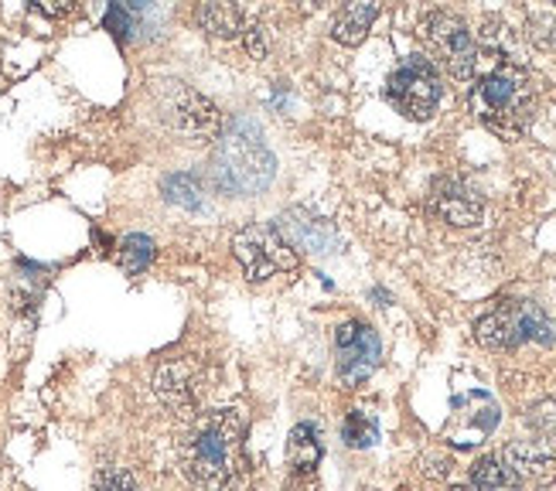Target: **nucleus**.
<instances>
[{"label": "nucleus", "instance_id": "nucleus-1", "mask_svg": "<svg viewBox=\"0 0 556 491\" xmlns=\"http://www.w3.org/2000/svg\"><path fill=\"white\" fill-rule=\"evenodd\" d=\"M243 448V413L226 406L199 416L181 440V468L191 484L219 491L236 478Z\"/></svg>", "mask_w": 556, "mask_h": 491}, {"label": "nucleus", "instance_id": "nucleus-2", "mask_svg": "<svg viewBox=\"0 0 556 491\" xmlns=\"http://www.w3.org/2000/svg\"><path fill=\"white\" fill-rule=\"evenodd\" d=\"M471 79V106L489 127L502 134H519L529 127V119L536 113V92L519 62H505L492 55L489 65L478 62Z\"/></svg>", "mask_w": 556, "mask_h": 491}, {"label": "nucleus", "instance_id": "nucleus-3", "mask_svg": "<svg viewBox=\"0 0 556 491\" xmlns=\"http://www.w3.org/2000/svg\"><path fill=\"white\" fill-rule=\"evenodd\" d=\"M215 181L229 194H256L274 181V154L267 151L253 123L239 119L219 137L215 151Z\"/></svg>", "mask_w": 556, "mask_h": 491}, {"label": "nucleus", "instance_id": "nucleus-4", "mask_svg": "<svg viewBox=\"0 0 556 491\" xmlns=\"http://www.w3.org/2000/svg\"><path fill=\"white\" fill-rule=\"evenodd\" d=\"M475 338L485 349H519L526 341L556 345V317L533 301H502L475 325Z\"/></svg>", "mask_w": 556, "mask_h": 491}, {"label": "nucleus", "instance_id": "nucleus-5", "mask_svg": "<svg viewBox=\"0 0 556 491\" xmlns=\"http://www.w3.org/2000/svg\"><path fill=\"white\" fill-rule=\"evenodd\" d=\"M154 103L161 119L172 127L175 134L188 137V140H215L223 134V116L215 110L212 100H205L202 92H195L188 83H157L154 89Z\"/></svg>", "mask_w": 556, "mask_h": 491}, {"label": "nucleus", "instance_id": "nucleus-6", "mask_svg": "<svg viewBox=\"0 0 556 491\" xmlns=\"http://www.w3.org/2000/svg\"><path fill=\"white\" fill-rule=\"evenodd\" d=\"M420 38L430 52L433 68H444L454 79H471L478 68V45L468 24L451 11H433L420 24Z\"/></svg>", "mask_w": 556, "mask_h": 491}, {"label": "nucleus", "instance_id": "nucleus-7", "mask_svg": "<svg viewBox=\"0 0 556 491\" xmlns=\"http://www.w3.org/2000/svg\"><path fill=\"white\" fill-rule=\"evenodd\" d=\"M232 253L250 280H267L274 274H294L301 263L298 253L290 250V242L280 236V229L267 223H250L239 229L232 236Z\"/></svg>", "mask_w": 556, "mask_h": 491}, {"label": "nucleus", "instance_id": "nucleus-8", "mask_svg": "<svg viewBox=\"0 0 556 491\" xmlns=\"http://www.w3.org/2000/svg\"><path fill=\"white\" fill-rule=\"evenodd\" d=\"M386 100L406 119H430L441 106V76L430 59L409 55L386 83Z\"/></svg>", "mask_w": 556, "mask_h": 491}, {"label": "nucleus", "instance_id": "nucleus-9", "mask_svg": "<svg viewBox=\"0 0 556 491\" xmlns=\"http://www.w3.org/2000/svg\"><path fill=\"white\" fill-rule=\"evenodd\" d=\"M334 349H338V376L345 386H362L382 358V341L379 335L362 325V322H345L334 335Z\"/></svg>", "mask_w": 556, "mask_h": 491}, {"label": "nucleus", "instance_id": "nucleus-10", "mask_svg": "<svg viewBox=\"0 0 556 491\" xmlns=\"http://www.w3.org/2000/svg\"><path fill=\"white\" fill-rule=\"evenodd\" d=\"M502 464L516 475L519 484H546L556 478V440L533 437V440H516L502 454Z\"/></svg>", "mask_w": 556, "mask_h": 491}, {"label": "nucleus", "instance_id": "nucleus-11", "mask_svg": "<svg viewBox=\"0 0 556 491\" xmlns=\"http://www.w3.org/2000/svg\"><path fill=\"white\" fill-rule=\"evenodd\" d=\"M154 392L161 396L164 406L172 410H191L202 396V368L191 358H172L157 368L154 376Z\"/></svg>", "mask_w": 556, "mask_h": 491}, {"label": "nucleus", "instance_id": "nucleus-12", "mask_svg": "<svg viewBox=\"0 0 556 491\" xmlns=\"http://www.w3.org/2000/svg\"><path fill=\"white\" fill-rule=\"evenodd\" d=\"M430 212L444 218L447 226H478L481 215H485V202H481V194H475L465 181H454V178H444L438 181L430 194Z\"/></svg>", "mask_w": 556, "mask_h": 491}, {"label": "nucleus", "instance_id": "nucleus-13", "mask_svg": "<svg viewBox=\"0 0 556 491\" xmlns=\"http://www.w3.org/2000/svg\"><path fill=\"white\" fill-rule=\"evenodd\" d=\"M277 229L290 242V250H307V253H334L338 250V232L325 223V218H314L301 209L283 212Z\"/></svg>", "mask_w": 556, "mask_h": 491}, {"label": "nucleus", "instance_id": "nucleus-14", "mask_svg": "<svg viewBox=\"0 0 556 491\" xmlns=\"http://www.w3.org/2000/svg\"><path fill=\"white\" fill-rule=\"evenodd\" d=\"M376 17H379L376 4H345L342 11H338L334 24H331V35H334V41H342V45H362Z\"/></svg>", "mask_w": 556, "mask_h": 491}, {"label": "nucleus", "instance_id": "nucleus-15", "mask_svg": "<svg viewBox=\"0 0 556 491\" xmlns=\"http://www.w3.org/2000/svg\"><path fill=\"white\" fill-rule=\"evenodd\" d=\"M202 32L215 35V38H236L243 35V11L236 4H199L195 11Z\"/></svg>", "mask_w": 556, "mask_h": 491}, {"label": "nucleus", "instance_id": "nucleus-16", "mask_svg": "<svg viewBox=\"0 0 556 491\" xmlns=\"http://www.w3.org/2000/svg\"><path fill=\"white\" fill-rule=\"evenodd\" d=\"M471 484L481 488V491H522V484L516 481V475H513L509 468H505L502 457H495V454L475 461V468H471Z\"/></svg>", "mask_w": 556, "mask_h": 491}, {"label": "nucleus", "instance_id": "nucleus-17", "mask_svg": "<svg viewBox=\"0 0 556 491\" xmlns=\"http://www.w3.org/2000/svg\"><path fill=\"white\" fill-rule=\"evenodd\" d=\"M290 461H294L298 471H314L321 461V437L314 430V424H298L290 433Z\"/></svg>", "mask_w": 556, "mask_h": 491}, {"label": "nucleus", "instance_id": "nucleus-18", "mask_svg": "<svg viewBox=\"0 0 556 491\" xmlns=\"http://www.w3.org/2000/svg\"><path fill=\"white\" fill-rule=\"evenodd\" d=\"M116 256H119V266H124L130 277H137L154 260V239L143 236V232H134V236H127L124 242H119V253Z\"/></svg>", "mask_w": 556, "mask_h": 491}, {"label": "nucleus", "instance_id": "nucleus-19", "mask_svg": "<svg viewBox=\"0 0 556 491\" xmlns=\"http://www.w3.org/2000/svg\"><path fill=\"white\" fill-rule=\"evenodd\" d=\"M342 437L349 448H372L379 440V427H376V416L362 413V410H352L349 420L342 427Z\"/></svg>", "mask_w": 556, "mask_h": 491}, {"label": "nucleus", "instance_id": "nucleus-20", "mask_svg": "<svg viewBox=\"0 0 556 491\" xmlns=\"http://www.w3.org/2000/svg\"><path fill=\"white\" fill-rule=\"evenodd\" d=\"M164 194H167V202L185 205V209H199V205H202V199H199L202 188H199V181L191 178V175H175V178H167Z\"/></svg>", "mask_w": 556, "mask_h": 491}, {"label": "nucleus", "instance_id": "nucleus-21", "mask_svg": "<svg viewBox=\"0 0 556 491\" xmlns=\"http://www.w3.org/2000/svg\"><path fill=\"white\" fill-rule=\"evenodd\" d=\"M96 491H140L137 481L127 475V471H119V468H103L100 478H96Z\"/></svg>", "mask_w": 556, "mask_h": 491}, {"label": "nucleus", "instance_id": "nucleus-22", "mask_svg": "<svg viewBox=\"0 0 556 491\" xmlns=\"http://www.w3.org/2000/svg\"><path fill=\"white\" fill-rule=\"evenodd\" d=\"M219 491H256V488H253L250 481H243V478H232V481H229L226 488H219Z\"/></svg>", "mask_w": 556, "mask_h": 491}, {"label": "nucleus", "instance_id": "nucleus-23", "mask_svg": "<svg viewBox=\"0 0 556 491\" xmlns=\"http://www.w3.org/2000/svg\"><path fill=\"white\" fill-rule=\"evenodd\" d=\"M451 491H481V488H475V484H454Z\"/></svg>", "mask_w": 556, "mask_h": 491}, {"label": "nucleus", "instance_id": "nucleus-24", "mask_svg": "<svg viewBox=\"0 0 556 491\" xmlns=\"http://www.w3.org/2000/svg\"><path fill=\"white\" fill-rule=\"evenodd\" d=\"M553 28H556V14H553Z\"/></svg>", "mask_w": 556, "mask_h": 491}]
</instances>
